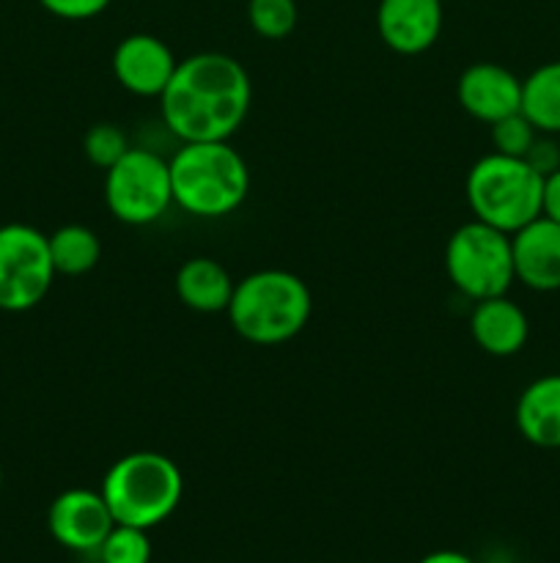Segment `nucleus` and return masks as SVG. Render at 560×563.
<instances>
[{"label": "nucleus", "instance_id": "obj_3", "mask_svg": "<svg viewBox=\"0 0 560 563\" xmlns=\"http://www.w3.org/2000/svg\"><path fill=\"white\" fill-rule=\"evenodd\" d=\"M225 313L247 344L280 346L305 330L313 297L305 280L289 269H256L236 280Z\"/></svg>", "mask_w": 560, "mask_h": 563}, {"label": "nucleus", "instance_id": "obj_2", "mask_svg": "<svg viewBox=\"0 0 560 563\" xmlns=\"http://www.w3.org/2000/svg\"><path fill=\"white\" fill-rule=\"evenodd\" d=\"M168 165L173 203L192 218H225L250 192V168L231 141L181 143Z\"/></svg>", "mask_w": 560, "mask_h": 563}, {"label": "nucleus", "instance_id": "obj_13", "mask_svg": "<svg viewBox=\"0 0 560 563\" xmlns=\"http://www.w3.org/2000/svg\"><path fill=\"white\" fill-rule=\"evenodd\" d=\"M514 273L522 286L533 291L560 289V225L549 218H536L511 234Z\"/></svg>", "mask_w": 560, "mask_h": 563}, {"label": "nucleus", "instance_id": "obj_20", "mask_svg": "<svg viewBox=\"0 0 560 563\" xmlns=\"http://www.w3.org/2000/svg\"><path fill=\"white\" fill-rule=\"evenodd\" d=\"M97 555L102 563H148L152 561V539L143 528L115 522L113 531L99 544Z\"/></svg>", "mask_w": 560, "mask_h": 563}, {"label": "nucleus", "instance_id": "obj_16", "mask_svg": "<svg viewBox=\"0 0 560 563\" xmlns=\"http://www.w3.org/2000/svg\"><path fill=\"white\" fill-rule=\"evenodd\" d=\"M236 280L228 269L209 256H192L176 273V297L195 313H225Z\"/></svg>", "mask_w": 560, "mask_h": 563}, {"label": "nucleus", "instance_id": "obj_24", "mask_svg": "<svg viewBox=\"0 0 560 563\" xmlns=\"http://www.w3.org/2000/svg\"><path fill=\"white\" fill-rule=\"evenodd\" d=\"M527 163L538 170L541 176L552 174V170L560 168V152H558V143L552 141V135H538L533 148L527 152Z\"/></svg>", "mask_w": 560, "mask_h": 563}, {"label": "nucleus", "instance_id": "obj_4", "mask_svg": "<svg viewBox=\"0 0 560 563\" xmlns=\"http://www.w3.org/2000/svg\"><path fill=\"white\" fill-rule=\"evenodd\" d=\"M99 493L119 526L152 531L179 509L184 476L159 451H132L108 467Z\"/></svg>", "mask_w": 560, "mask_h": 563}, {"label": "nucleus", "instance_id": "obj_21", "mask_svg": "<svg viewBox=\"0 0 560 563\" xmlns=\"http://www.w3.org/2000/svg\"><path fill=\"white\" fill-rule=\"evenodd\" d=\"M82 152H86L88 163L108 170L130 152V137H126V132L119 124L102 121V124H93L82 135Z\"/></svg>", "mask_w": 560, "mask_h": 563}, {"label": "nucleus", "instance_id": "obj_6", "mask_svg": "<svg viewBox=\"0 0 560 563\" xmlns=\"http://www.w3.org/2000/svg\"><path fill=\"white\" fill-rule=\"evenodd\" d=\"M445 273L456 291L472 302L508 295L516 280L511 234L472 218L445 245Z\"/></svg>", "mask_w": 560, "mask_h": 563}, {"label": "nucleus", "instance_id": "obj_17", "mask_svg": "<svg viewBox=\"0 0 560 563\" xmlns=\"http://www.w3.org/2000/svg\"><path fill=\"white\" fill-rule=\"evenodd\" d=\"M522 113L541 135H560V60H549L522 80Z\"/></svg>", "mask_w": 560, "mask_h": 563}, {"label": "nucleus", "instance_id": "obj_9", "mask_svg": "<svg viewBox=\"0 0 560 563\" xmlns=\"http://www.w3.org/2000/svg\"><path fill=\"white\" fill-rule=\"evenodd\" d=\"M113 526L115 520L102 493L93 489H66L49 504L47 511L49 537L75 553H97Z\"/></svg>", "mask_w": 560, "mask_h": 563}, {"label": "nucleus", "instance_id": "obj_8", "mask_svg": "<svg viewBox=\"0 0 560 563\" xmlns=\"http://www.w3.org/2000/svg\"><path fill=\"white\" fill-rule=\"evenodd\" d=\"M47 234L27 223L0 225V311L25 313L55 280Z\"/></svg>", "mask_w": 560, "mask_h": 563}, {"label": "nucleus", "instance_id": "obj_7", "mask_svg": "<svg viewBox=\"0 0 560 563\" xmlns=\"http://www.w3.org/2000/svg\"><path fill=\"white\" fill-rule=\"evenodd\" d=\"M104 203L124 225H152L173 207L170 165L152 148L130 152L104 170Z\"/></svg>", "mask_w": 560, "mask_h": 563}, {"label": "nucleus", "instance_id": "obj_27", "mask_svg": "<svg viewBox=\"0 0 560 563\" xmlns=\"http://www.w3.org/2000/svg\"><path fill=\"white\" fill-rule=\"evenodd\" d=\"M0 487H3V467H0Z\"/></svg>", "mask_w": 560, "mask_h": 563}, {"label": "nucleus", "instance_id": "obj_12", "mask_svg": "<svg viewBox=\"0 0 560 563\" xmlns=\"http://www.w3.org/2000/svg\"><path fill=\"white\" fill-rule=\"evenodd\" d=\"M456 97H459L464 113L492 126L505 115L522 110V80L505 66L478 60L461 71L459 82H456Z\"/></svg>", "mask_w": 560, "mask_h": 563}, {"label": "nucleus", "instance_id": "obj_23", "mask_svg": "<svg viewBox=\"0 0 560 563\" xmlns=\"http://www.w3.org/2000/svg\"><path fill=\"white\" fill-rule=\"evenodd\" d=\"M44 11H49L58 20H69V22H82V20H93L102 11H108V5L113 0H38Z\"/></svg>", "mask_w": 560, "mask_h": 563}, {"label": "nucleus", "instance_id": "obj_22", "mask_svg": "<svg viewBox=\"0 0 560 563\" xmlns=\"http://www.w3.org/2000/svg\"><path fill=\"white\" fill-rule=\"evenodd\" d=\"M489 130H492L494 152L508 154V157H527V152L533 148L536 137L541 135V132L525 119L522 110L514 115H505V119H500L497 124H492Z\"/></svg>", "mask_w": 560, "mask_h": 563}, {"label": "nucleus", "instance_id": "obj_1", "mask_svg": "<svg viewBox=\"0 0 560 563\" xmlns=\"http://www.w3.org/2000/svg\"><path fill=\"white\" fill-rule=\"evenodd\" d=\"M253 102V82L245 66L225 53H195L176 64L173 77L159 93L165 126L181 143L231 141L245 124Z\"/></svg>", "mask_w": 560, "mask_h": 563}, {"label": "nucleus", "instance_id": "obj_26", "mask_svg": "<svg viewBox=\"0 0 560 563\" xmlns=\"http://www.w3.org/2000/svg\"><path fill=\"white\" fill-rule=\"evenodd\" d=\"M417 563H475L470 555L459 553V550H434V553L423 555Z\"/></svg>", "mask_w": 560, "mask_h": 563}, {"label": "nucleus", "instance_id": "obj_11", "mask_svg": "<svg viewBox=\"0 0 560 563\" xmlns=\"http://www.w3.org/2000/svg\"><path fill=\"white\" fill-rule=\"evenodd\" d=\"M443 0H379L377 33L399 55H421L443 33Z\"/></svg>", "mask_w": 560, "mask_h": 563}, {"label": "nucleus", "instance_id": "obj_10", "mask_svg": "<svg viewBox=\"0 0 560 563\" xmlns=\"http://www.w3.org/2000/svg\"><path fill=\"white\" fill-rule=\"evenodd\" d=\"M179 58L173 49L152 33H130L113 49V77L135 97H154L165 91Z\"/></svg>", "mask_w": 560, "mask_h": 563}, {"label": "nucleus", "instance_id": "obj_5", "mask_svg": "<svg viewBox=\"0 0 560 563\" xmlns=\"http://www.w3.org/2000/svg\"><path fill=\"white\" fill-rule=\"evenodd\" d=\"M464 196L475 220L514 234L541 218L544 176L525 157L492 152L467 170Z\"/></svg>", "mask_w": 560, "mask_h": 563}, {"label": "nucleus", "instance_id": "obj_14", "mask_svg": "<svg viewBox=\"0 0 560 563\" xmlns=\"http://www.w3.org/2000/svg\"><path fill=\"white\" fill-rule=\"evenodd\" d=\"M470 335L492 357H511L516 352L525 350L527 339H530V319L508 300V295L489 297V300L475 302L470 313Z\"/></svg>", "mask_w": 560, "mask_h": 563}, {"label": "nucleus", "instance_id": "obj_18", "mask_svg": "<svg viewBox=\"0 0 560 563\" xmlns=\"http://www.w3.org/2000/svg\"><path fill=\"white\" fill-rule=\"evenodd\" d=\"M47 242L55 273L69 275V278L91 273L102 258V242H99L97 231H91L88 225H60L53 234H47Z\"/></svg>", "mask_w": 560, "mask_h": 563}, {"label": "nucleus", "instance_id": "obj_19", "mask_svg": "<svg viewBox=\"0 0 560 563\" xmlns=\"http://www.w3.org/2000/svg\"><path fill=\"white\" fill-rule=\"evenodd\" d=\"M300 20L296 0H247V22L253 31L269 42L291 36Z\"/></svg>", "mask_w": 560, "mask_h": 563}, {"label": "nucleus", "instance_id": "obj_15", "mask_svg": "<svg viewBox=\"0 0 560 563\" xmlns=\"http://www.w3.org/2000/svg\"><path fill=\"white\" fill-rule=\"evenodd\" d=\"M516 429L536 449H560V374L533 379L516 401Z\"/></svg>", "mask_w": 560, "mask_h": 563}, {"label": "nucleus", "instance_id": "obj_25", "mask_svg": "<svg viewBox=\"0 0 560 563\" xmlns=\"http://www.w3.org/2000/svg\"><path fill=\"white\" fill-rule=\"evenodd\" d=\"M544 218L555 220L560 225V168L544 176V201H541Z\"/></svg>", "mask_w": 560, "mask_h": 563}]
</instances>
